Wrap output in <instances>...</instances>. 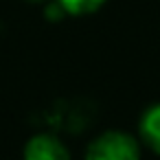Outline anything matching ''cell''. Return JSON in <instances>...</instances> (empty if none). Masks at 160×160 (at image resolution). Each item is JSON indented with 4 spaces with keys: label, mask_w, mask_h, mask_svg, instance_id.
Instances as JSON below:
<instances>
[{
    "label": "cell",
    "mask_w": 160,
    "mask_h": 160,
    "mask_svg": "<svg viewBox=\"0 0 160 160\" xmlns=\"http://www.w3.org/2000/svg\"><path fill=\"white\" fill-rule=\"evenodd\" d=\"M83 160H140V140L127 132L108 129L90 140Z\"/></svg>",
    "instance_id": "6da1fadb"
},
{
    "label": "cell",
    "mask_w": 160,
    "mask_h": 160,
    "mask_svg": "<svg viewBox=\"0 0 160 160\" xmlns=\"http://www.w3.org/2000/svg\"><path fill=\"white\" fill-rule=\"evenodd\" d=\"M22 160H70L68 147L55 134H35L27 140Z\"/></svg>",
    "instance_id": "7a4b0ae2"
},
{
    "label": "cell",
    "mask_w": 160,
    "mask_h": 160,
    "mask_svg": "<svg viewBox=\"0 0 160 160\" xmlns=\"http://www.w3.org/2000/svg\"><path fill=\"white\" fill-rule=\"evenodd\" d=\"M138 140L160 156V101L142 110L138 118Z\"/></svg>",
    "instance_id": "3957f363"
},
{
    "label": "cell",
    "mask_w": 160,
    "mask_h": 160,
    "mask_svg": "<svg viewBox=\"0 0 160 160\" xmlns=\"http://www.w3.org/2000/svg\"><path fill=\"white\" fill-rule=\"evenodd\" d=\"M55 2L64 9L66 16H75V18H81V16H92L97 13L108 0H55Z\"/></svg>",
    "instance_id": "277c9868"
},
{
    "label": "cell",
    "mask_w": 160,
    "mask_h": 160,
    "mask_svg": "<svg viewBox=\"0 0 160 160\" xmlns=\"http://www.w3.org/2000/svg\"><path fill=\"white\" fill-rule=\"evenodd\" d=\"M27 2H33V5H46L48 0H27Z\"/></svg>",
    "instance_id": "5b68a950"
}]
</instances>
